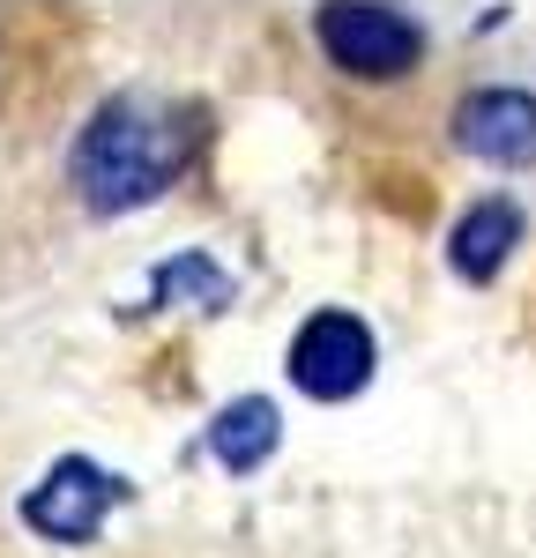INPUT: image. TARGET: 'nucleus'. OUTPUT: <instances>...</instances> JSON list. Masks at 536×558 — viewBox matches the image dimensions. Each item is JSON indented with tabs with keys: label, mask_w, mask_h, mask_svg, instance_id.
Returning <instances> with one entry per match:
<instances>
[{
	"label": "nucleus",
	"mask_w": 536,
	"mask_h": 558,
	"mask_svg": "<svg viewBox=\"0 0 536 558\" xmlns=\"http://www.w3.org/2000/svg\"><path fill=\"white\" fill-rule=\"evenodd\" d=\"M514 246H522V209H514V202H477V209L454 223L447 260H454V276H462V283H491V276L507 268Z\"/></svg>",
	"instance_id": "nucleus-7"
},
{
	"label": "nucleus",
	"mask_w": 536,
	"mask_h": 558,
	"mask_svg": "<svg viewBox=\"0 0 536 558\" xmlns=\"http://www.w3.org/2000/svg\"><path fill=\"white\" fill-rule=\"evenodd\" d=\"M291 387L313 395V402H351L357 387L373 380V365H380V343H373V328L343 313V305H320L306 328L291 336Z\"/></svg>",
	"instance_id": "nucleus-4"
},
{
	"label": "nucleus",
	"mask_w": 536,
	"mask_h": 558,
	"mask_svg": "<svg viewBox=\"0 0 536 558\" xmlns=\"http://www.w3.org/2000/svg\"><path fill=\"white\" fill-rule=\"evenodd\" d=\"M149 305H202V313H223V305H231V276H223L202 246H186V254L149 268V299L134 305V313H149Z\"/></svg>",
	"instance_id": "nucleus-8"
},
{
	"label": "nucleus",
	"mask_w": 536,
	"mask_h": 558,
	"mask_svg": "<svg viewBox=\"0 0 536 558\" xmlns=\"http://www.w3.org/2000/svg\"><path fill=\"white\" fill-rule=\"evenodd\" d=\"M276 439H283V410L268 395H239L231 410H217V425H209V454L231 476H254V470H268Z\"/></svg>",
	"instance_id": "nucleus-6"
},
{
	"label": "nucleus",
	"mask_w": 536,
	"mask_h": 558,
	"mask_svg": "<svg viewBox=\"0 0 536 558\" xmlns=\"http://www.w3.org/2000/svg\"><path fill=\"white\" fill-rule=\"evenodd\" d=\"M313 38L357 83H395V75H410L425 60V31L402 8H380V0H336V8H320Z\"/></svg>",
	"instance_id": "nucleus-2"
},
{
	"label": "nucleus",
	"mask_w": 536,
	"mask_h": 558,
	"mask_svg": "<svg viewBox=\"0 0 536 558\" xmlns=\"http://www.w3.org/2000/svg\"><path fill=\"white\" fill-rule=\"evenodd\" d=\"M454 142L477 165H499V172L536 165V97L529 89H470L454 105Z\"/></svg>",
	"instance_id": "nucleus-5"
},
{
	"label": "nucleus",
	"mask_w": 536,
	"mask_h": 558,
	"mask_svg": "<svg viewBox=\"0 0 536 558\" xmlns=\"http://www.w3.org/2000/svg\"><path fill=\"white\" fill-rule=\"evenodd\" d=\"M120 499H127V484L105 470V462H89V454H60V462L23 492V529L45 536V544H89Z\"/></svg>",
	"instance_id": "nucleus-3"
},
{
	"label": "nucleus",
	"mask_w": 536,
	"mask_h": 558,
	"mask_svg": "<svg viewBox=\"0 0 536 558\" xmlns=\"http://www.w3.org/2000/svg\"><path fill=\"white\" fill-rule=\"evenodd\" d=\"M186 149H194V128H179L165 105L112 97L89 112L83 142H75V186L97 216H134L186 172Z\"/></svg>",
	"instance_id": "nucleus-1"
}]
</instances>
